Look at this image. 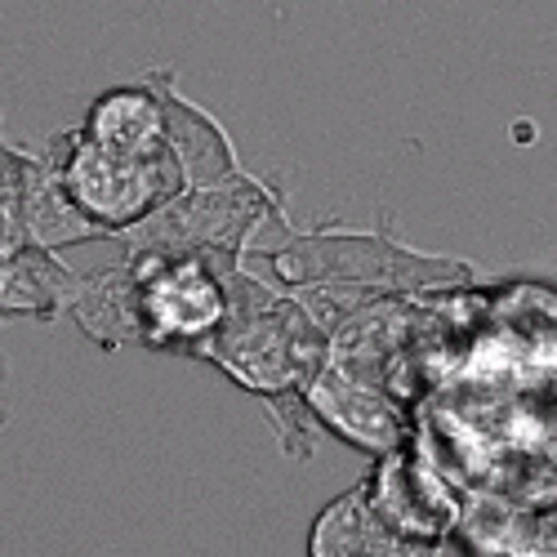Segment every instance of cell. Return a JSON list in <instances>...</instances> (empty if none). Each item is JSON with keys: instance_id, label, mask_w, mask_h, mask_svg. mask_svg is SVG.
Wrapping results in <instances>:
<instances>
[{"instance_id": "cell-5", "label": "cell", "mask_w": 557, "mask_h": 557, "mask_svg": "<svg viewBox=\"0 0 557 557\" xmlns=\"http://www.w3.org/2000/svg\"><path fill=\"white\" fill-rule=\"evenodd\" d=\"M72 295H76V276L40 246H23L10 263H0V321L5 317L54 321L63 308H72Z\"/></svg>"}, {"instance_id": "cell-6", "label": "cell", "mask_w": 557, "mask_h": 557, "mask_svg": "<svg viewBox=\"0 0 557 557\" xmlns=\"http://www.w3.org/2000/svg\"><path fill=\"white\" fill-rule=\"evenodd\" d=\"M23 144H10L0 129V263H10L27 246V214H23Z\"/></svg>"}, {"instance_id": "cell-2", "label": "cell", "mask_w": 557, "mask_h": 557, "mask_svg": "<svg viewBox=\"0 0 557 557\" xmlns=\"http://www.w3.org/2000/svg\"><path fill=\"white\" fill-rule=\"evenodd\" d=\"M134 299H138V326L157 344L197 339L214 331V321L223 312V295L214 286V276L193 259L152 263L138 276Z\"/></svg>"}, {"instance_id": "cell-4", "label": "cell", "mask_w": 557, "mask_h": 557, "mask_svg": "<svg viewBox=\"0 0 557 557\" xmlns=\"http://www.w3.org/2000/svg\"><path fill=\"white\" fill-rule=\"evenodd\" d=\"M27 157V174H23V214H27V246L54 250V246H72L85 237H99L103 227H95L76 201L63 188V174L54 157H36L32 148H23Z\"/></svg>"}, {"instance_id": "cell-1", "label": "cell", "mask_w": 557, "mask_h": 557, "mask_svg": "<svg viewBox=\"0 0 557 557\" xmlns=\"http://www.w3.org/2000/svg\"><path fill=\"white\" fill-rule=\"evenodd\" d=\"M54 161H59L63 188L76 201V210L103 232L148 219L178 188L174 152L129 157V152H112V148L95 144V138H85L81 129L63 134V157L54 148Z\"/></svg>"}, {"instance_id": "cell-3", "label": "cell", "mask_w": 557, "mask_h": 557, "mask_svg": "<svg viewBox=\"0 0 557 557\" xmlns=\"http://www.w3.org/2000/svg\"><path fill=\"white\" fill-rule=\"evenodd\" d=\"M85 138L112 148V152H129V157H157V152H174L170 134H165V103L144 85H121L89 108Z\"/></svg>"}]
</instances>
